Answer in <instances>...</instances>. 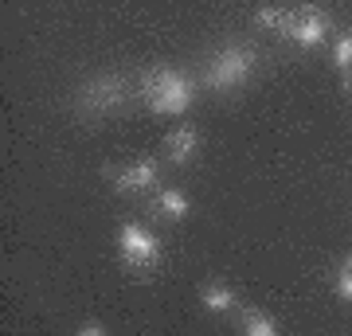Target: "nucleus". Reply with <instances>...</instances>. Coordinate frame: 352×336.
Listing matches in <instances>:
<instances>
[{
  "label": "nucleus",
  "instance_id": "1",
  "mask_svg": "<svg viewBox=\"0 0 352 336\" xmlns=\"http://www.w3.org/2000/svg\"><path fill=\"white\" fill-rule=\"evenodd\" d=\"M138 98L161 117H180L196 102V82L180 67H149L138 78Z\"/></svg>",
  "mask_w": 352,
  "mask_h": 336
},
{
  "label": "nucleus",
  "instance_id": "2",
  "mask_svg": "<svg viewBox=\"0 0 352 336\" xmlns=\"http://www.w3.org/2000/svg\"><path fill=\"white\" fill-rule=\"evenodd\" d=\"M254 67H258V51L243 39H227L204 59V87L215 94H231L251 82Z\"/></svg>",
  "mask_w": 352,
  "mask_h": 336
},
{
  "label": "nucleus",
  "instance_id": "3",
  "mask_svg": "<svg viewBox=\"0 0 352 336\" xmlns=\"http://www.w3.org/2000/svg\"><path fill=\"white\" fill-rule=\"evenodd\" d=\"M138 94V82L126 78L122 71H102V75H90L75 94V110L82 117H110V113H122L129 106V98Z\"/></svg>",
  "mask_w": 352,
  "mask_h": 336
},
{
  "label": "nucleus",
  "instance_id": "4",
  "mask_svg": "<svg viewBox=\"0 0 352 336\" xmlns=\"http://www.w3.org/2000/svg\"><path fill=\"white\" fill-rule=\"evenodd\" d=\"M118 254H122V262H126L133 274H153L164 262L161 238L153 235L145 223H133V219L118 227Z\"/></svg>",
  "mask_w": 352,
  "mask_h": 336
},
{
  "label": "nucleus",
  "instance_id": "5",
  "mask_svg": "<svg viewBox=\"0 0 352 336\" xmlns=\"http://www.w3.org/2000/svg\"><path fill=\"white\" fill-rule=\"evenodd\" d=\"M110 184L118 196H133V192H153L161 180V164L157 157H138V161L122 164V168H106Z\"/></svg>",
  "mask_w": 352,
  "mask_h": 336
},
{
  "label": "nucleus",
  "instance_id": "6",
  "mask_svg": "<svg viewBox=\"0 0 352 336\" xmlns=\"http://www.w3.org/2000/svg\"><path fill=\"white\" fill-rule=\"evenodd\" d=\"M329 32H333V16L325 8H302V12L289 16V24L282 36L294 39L298 47H321L329 39Z\"/></svg>",
  "mask_w": 352,
  "mask_h": 336
},
{
  "label": "nucleus",
  "instance_id": "7",
  "mask_svg": "<svg viewBox=\"0 0 352 336\" xmlns=\"http://www.w3.org/2000/svg\"><path fill=\"white\" fill-rule=\"evenodd\" d=\"M200 145H204L200 129L188 125V122H180V125H173L168 137H164V161L176 164V168H184V164H192L200 157Z\"/></svg>",
  "mask_w": 352,
  "mask_h": 336
},
{
  "label": "nucleus",
  "instance_id": "8",
  "mask_svg": "<svg viewBox=\"0 0 352 336\" xmlns=\"http://www.w3.org/2000/svg\"><path fill=\"white\" fill-rule=\"evenodd\" d=\"M200 305L212 313V317H227V313L239 309V293L231 286H223V282H208V286L200 289Z\"/></svg>",
  "mask_w": 352,
  "mask_h": 336
},
{
  "label": "nucleus",
  "instance_id": "9",
  "mask_svg": "<svg viewBox=\"0 0 352 336\" xmlns=\"http://www.w3.org/2000/svg\"><path fill=\"white\" fill-rule=\"evenodd\" d=\"M153 212L161 215V219H173V223H180V219H188V212H192V203H188V196L180 192V188H161L157 196H153V203H149Z\"/></svg>",
  "mask_w": 352,
  "mask_h": 336
},
{
  "label": "nucleus",
  "instance_id": "10",
  "mask_svg": "<svg viewBox=\"0 0 352 336\" xmlns=\"http://www.w3.org/2000/svg\"><path fill=\"white\" fill-rule=\"evenodd\" d=\"M239 333L243 336H282L278 324H274V317L263 313V309H243L239 313Z\"/></svg>",
  "mask_w": 352,
  "mask_h": 336
},
{
  "label": "nucleus",
  "instance_id": "11",
  "mask_svg": "<svg viewBox=\"0 0 352 336\" xmlns=\"http://www.w3.org/2000/svg\"><path fill=\"white\" fill-rule=\"evenodd\" d=\"M289 8H282V4H263V8H258V12H254V24L263 27V32H278V36H282V32H286V24H289Z\"/></svg>",
  "mask_w": 352,
  "mask_h": 336
},
{
  "label": "nucleus",
  "instance_id": "12",
  "mask_svg": "<svg viewBox=\"0 0 352 336\" xmlns=\"http://www.w3.org/2000/svg\"><path fill=\"white\" fill-rule=\"evenodd\" d=\"M333 67H337L340 75H344V82L352 87V32H340L333 39Z\"/></svg>",
  "mask_w": 352,
  "mask_h": 336
},
{
  "label": "nucleus",
  "instance_id": "13",
  "mask_svg": "<svg viewBox=\"0 0 352 336\" xmlns=\"http://www.w3.org/2000/svg\"><path fill=\"white\" fill-rule=\"evenodd\" d=\"M333 293H337L340 301H349L352 305V254H344L337 266V274H333Z\"/></svg>",
  "mask_w": 352,
  "mask_h": 336
},
{
  "label": "nucleus",
  "instance_id": "14",
  "mask_svg": "<svg viewBox=\"0 0 352 336\" xmlns=\"http://www.w3.org/2000/svg\"><path fill=\"white\" fill-rule=\"evenodd\" d=\"M75 336H110V333H106V324H98V321H82L75 328Z\"/></svg>",
  "mask_w": 352,
  "mask_h": 336
}]
</instances>
